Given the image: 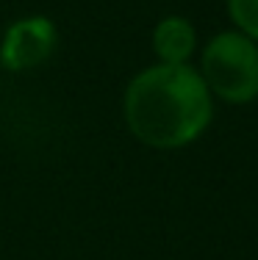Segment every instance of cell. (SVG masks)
Listing matches in <instances>:
<instances>
[{"label": "cell", "mask_w": 258, "mask_h": 260, "mask_svg": "<svg viewBox=\"0 0 258 260\" xmlns=\"http://www.w3.org/2000/svg\"><path fill=\"white\" fill-rule=\"evenodd\" d=\"M125 122L142 144L178 150L206 133L211 122V91L189 64H156L125 89Z\"/></svg>", "instance_id": "6da1fadb"}, {"label": "cell", "mask_w": 258, "mask_h": 260, "mask_svg": "<svg viewBox=\"0 0 258 260\" xmlns=\"http://www.w3.org/2000/svg\"><path fill=\"white\" fill-rule=\"evenodd\" d=\"M200 78L211 94L231 105L258 97V45L242 30L217 34L200 58Z\"/></svg>", "instance_id": "7a4b0ae2"}, {"label": "cell", "mask_w": 258, "mask_h": 260, "mask_svg": "<svg viewBox=\"0 0 258 260\" xmlns=\"http://www.w3.org/2000/svg\"><path fill=\"white\" fill-rule=\"evenodd\" d=\"M56 50V25L47 17H25L6 30L0 58L9 70H31L45 64Z\"/></svg>", "instance_id": "3957f363"}, {"label": "cell", "mask_w": 258, "mask_h": 260, "mask_svg": "<svg viewBox=\"0 0 258 260\" xmlns=\"http://www.w3.org/2000/svg\"><path fill=\"white\" fill-rule=\"evenodd\" d=\"M197 47L194 25L183 17H164L153 30V50L161 64H186Z\"/></svg>", "instance_id": "277c9868"}, {"label": "cell", "mask_w": 258, "mask_h": 260, "mask_svg": "<svg viewBox=\"0 0 258 260\" xmlns=\"http://www.w3.org/2000/svg\"><path fill=\"white\" fill-rule=\"evenodd\" d=\"M228 11L239 30L258 45V0H228Z\"/></svg>", "instance_id": "5b68a950"}]
</instances>
